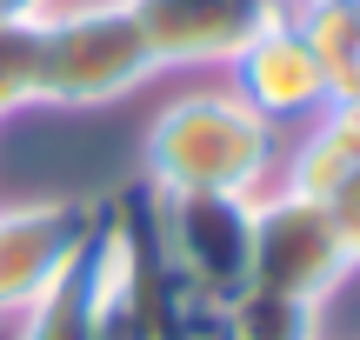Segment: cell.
Instances as JSON below:
<instances>
[{
	"mask_svg": "<svg viewBox=\"0 0 360 340\" xmlns=\"http://www.w3.org/2000/svg\"><path fill=\"white\" fill-rule=\"evenodd\" d=\"M141 174L154 194H240L260 200L281 174V127L227 87H187L147 120Z\"/></svg>",
	"mask_w": 360,
	"mask_h": 340,
	"instance_id": "obj_1",
	"label": "cell"
},
{
	"mask_svg": "<svg viewBox=\"0 0 360 340\" xmlns=\"http://www.w3.org/2000/svg\"><path fill=\"white\" fill-rule=\"evenodd\" d=\"M147 80H160V60L127 0L40 13V100L47 107H107Z\"/></svg>",
	"mask_w": 360,
	"mask_h": 340,
	"instance_id": "obj_2",
	"label": "cell"
},
{
	"mask_svg": "<svg viewBox=\"0 0 360 340\" xmlns=\"http://www.w3.org/2000/svg\"><path fill=\"white\" fill-rule=\"evenodd\" d=\"M147 194V227H154L160 267L187 294L227 307L233 294L254 287V200L240 194Z\"/></svg>",
	"mask_w": 360,
	"mask_h": 340,
	"instance_id": "obj_3",
	"label": "cell"
},
{
	"mask_svg": "<svg viewBox=\"0 0 360 340\" xmlns=\"http://www.w3.org/2000/svg\"><path fill=\"white\" fill-rule=\"evenodd\" d=\"M347 267L354 261L327 200H300V194H281V187L254 200V287L321 307L347 280Z\"/></svg>",
	"mask_w": 360,
	"mask_h": 340,
	"instance_id": "obj_4",
	"label": "cell"
},
{
	"mask_svg": "<svg viewBox=\"0 0 360 340\" xmlns=\"http://www.w3.org/2000/svg\"><path fill=\"white\" fill-rule=\"evenodd\" d=\"M101 207L87 200H20L0 207V320L27 314L40 294H53L80 267Z\"/></svg>",
	"mask_w": 360,
	"mask_h": 340,
	"instance_id": "obj_5",
	"label": "cell"
},
{
	"mask_svg": "<svg viewBox=\"0 0 360 340\" xmlns=\"http://www.w3.org/2000/svg\"><path fill=\"white\" fill-rule=\"evenodd\" d=\"M154 47L160 74L233 67L267 27L287 20V0H127Z\"/></svg>",
	"mask_w": 360,
	"mask_h": 340,
	"instance_id": "obj_6",
	"label": "cell"
},
{
	"mask_svg": "<svg viewBox=\"0 0 360 340\" xmlns=\"http://www.w3.org/2000/svg\"><path fill=\"white\" fill-rule=\"evenodd\" d=\"M227 74H233V93H240V100L254 107L267 127H281V133L307 127L327 100H340L334 80H327V67H321V53L300 40L294 20L267 27V34H260L254 47L227 67Z\"/></svg>",
	"mask_w": 360,
	"mask_h": 340,
	"instance_id": "obj_7",
	"label": "cell"
},
{
	"mask_svg": "<svg viewBox=\"0 0 360 340\" xmlns=\"http://www.w3.org/2000/svg\"><path fill=\"white\" fill-rule=\"evenodd\" d=\"M354 167H360V100L340 93L307 127L281 133V174H274V187H281V194H300V200H327Z\"/></svg>",
	"mask_w": 360,
	"mask_h": 340,
	"instance_id": "obj_8",
	"label": "cell"
},
{
	"mask_svg": "<svg viewBox=\"0 0 360 340\" xmlns=\"http://www.w3.org/2000/svg\"><path fill=\"white\" fill-rule=\"evenodd\" d=\"M287 20H294L300 40L321 53L334 93H347L354 53H360V0H287Z\"/></svg>",
	"mask_w": 360,
	"mask_h": 340,
	"instance_id": "obj_9",
	"label": "cell"
},
{
	"mask_svg": "<svg viewBox=\"0 0 360 340\" xmlns=\"http://www.w3.org/2000/svg\"><path fill=\"white\" fill-rule=\"evenodd\" d=\"M220 340H321V320H314L307 301L247 287L220 307Z\"/></svg>",
	"mask_w": 360,
	"mask_h": 340,
	"instance_id": "obj_10",
	"label": "cell"
},
{
	"mask_svg": "<svg viewBox=\"0 0 360 340\" xmlns=\"http://www.w3.org/2000/svg\"><path fill=\"white\" fill-rule=\"evenodd\" d=\"M40 107V20H0V120Z\"/></svg>",
	"mask_w": 360,
	"mask_h": 340,
	"instance_id": "obj_11",
	"label": "cell"
},
{
	"mask_svg": "<svg viewBox=\"0 0 360 340\" xmlns=\"http://www.w3.org/2000/svg\"><path fill=\"white\" fill-rule=\"evenodd\" d=\"M327 214H334V227H340V240H347V261L360 267V167L347 174V181L327 194Z\"/></svg>",
	"mask_w": 360,
	"mask_h": 340,
	"instance_id": "obj_12",
	"label": "cell"
},
{
	"mask_svg": "<svg viewBox=\"0 0 360 340\" xmlns=\"http://www.w3.org/2000/svg\"><path fill=\"white\" fill-rule=\"evenodd\" d=\"M47 0H0V20H40Z\"/></svg>",
	"mask_w": 360,
	"mask_h": 340,
	"instance_id": "obj_13",
	"label": "cell"
},
{
	"mask_svg": "<svg viewBox=\"0 0 360 340\" xmlns=\"http://www.w3.org/2000/svg\"><path fill=\"white\" fill-rule=\"evenodd\" d=\"M347 93H354V100H360V53H354V80H347Z\"/></svg>",
	"mask_w": 360,
	"mask_h": 340,
	"instance_id": "obj_14",
	"label": "cell"
},
{
	"mask_svg": "<svg viewBox=\"0 0 360 340\" xmlns=\"http://www.w3.org/2000/svg\"><path fill=\"white\" fill-rule=\"evenodd\" d=\"M0 340H13V320H0Z\"/></svg>",
	"mask_w": 360,
	"mask_h": 340,
	"instance_id": "obj_15",
	"label": "cell"
}]
</instances>
